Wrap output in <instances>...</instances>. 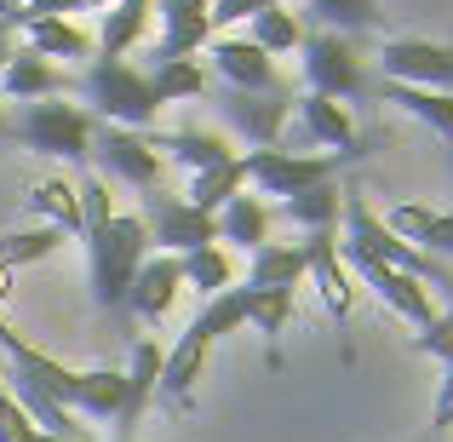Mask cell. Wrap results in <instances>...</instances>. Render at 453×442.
<instances>
[{
	"label": "cell",
	"instance_id": "1",
	"mask_svg": "<svg viewBox=\"0 0 453 442\" xmlns=\"http://www.w3.org/2000/svg\"><path fill=\"white\" fill-rule=\"evenodd\" d=\"M81 201V236H87V288L104 310H127L138 265L150 259V224L138 213H115V196L98 173L75 184Z\"/></svg>",
	"mask_w": 453,
	"mask_h": 442
},
{
	"label": "cell",
	"instance_id": "2",
	"mask_svg": "<svg viewBox=\"0 0 453 442\" xmlns=\"http://www.w3.org/2000/svg\"><path fill=\"white\" fill-rule=\"evenodd\" d=\"M235 328H247V310H242V293L235 288H224L219 299H207V310H201L196 322H189L184 333H178V345L161 356V397L173 402V408H184L189 397H196V385H201V374H207V356H212V345L224 339V333H235Z\"/></svg>",
	"mask_w": 453,
	"mask_h": 442
},
{
	"label": "cell",
	"instance_id": "3",
	"mask_svg": "<svg viewBox=\"0 0 453 442\" xmlns=\"http://www.w3.org/2000/svg\"><path fill=\"white\" fill-rule=\"evenodd\" d=\"M6 138L23 150H41V155H58V161L87 167L92 138H98V115L81 110V104H64V98H35V104H18Z\"/></svg>",
	"mask_w": 453,
	"mask_h": 442
},
{
	"label": "cell",
	"instance_id": "4",
	"mask_svg": "<svg viewBox=\"0 0 453 442\" xmlns=\"http://www.w3.org/2000/svg\"><path fill=\"white\" fill-rule=\"evenodd\" d=\"M87 110L110 127H133V133H150L155 115H161V98H155L150 75L133 69L127 58H92L87 64Z\"/></svg>",
	"mask_w": 453,
	"mask_h": 442
},
{
	"label": "cell",
	"instance_id": "5",
	"mask_svg": "<svg viewBox=\"0 0 453 442\" xmlns=\"http://www.w3.org/2000/svg\"><path fill=\"white\" fill-rule=\"evenodd\" d=\"M339 224H344V236H339V242L367 247L373 259H385L390 270H408V276H413V282H425V288H448V270L436 265L431 253H419V247H408V242H402V236L390 230V224L379 219V213L367 207L362 196H344V219H339Z\"/></svg>",
	"mask_w": 453,
	"mask_h": 442
},
{
	"label": "cell",
	"instance_id": "6",
	"mask_svg": "<svg viewBox=\"0 0 453 442\" xmlns=\"http://www.w3.org/2000/svg\"><path fill=\"white\" fill-rule=\"evenodd\" d=\"M299 64H304V81H310L316 98H339V104L367 98V69H362V58H356L350 35H333V29L304 35Z\"/></svg>",
	"mask_w": 453,
	"mask_h": 442
},
{
	"label": "cell",
	"instance_id": "7",
	"mask_svg": "<svg viewBox=\"0 0 453 442\" xmlns=\"http://www.w3.org/2000/svg\"><path fill=\"white\" fill-rule=\"evenodd\" d=\"M339 259H344V270H350L356 282H362V288H373L379 299H385L390 310H396L402 322H408V328H431L436 322V305H431V288H425V282H413L408 270H390L385 259H373L367 253V247H356V242H339Z\"/></svg>",
	"mask_w": 453,
	"mask_h": 442
},
{
	"label": "cell",
	"instance_id": "8",
	"mask_svg": "<svg viewBox=\"0 0 453 442\" xmlns=\"http://www.w3.org/2000/svg\"><path fill=\"white\" fill-rule=\"evenodd\" d=\"M333 173H339V155H310V150H281V144L242 155V178L247 184H258L265 196H281V201L310 190V184H327Z\"/></svg>",
	"mask_w": 453,
	"mask_h": 442
},
{
	"label": "cell",
	"instance_id": "9",
	"mask_svg": "<svg viewBox=\"0 0 453 442\" xmlns=\"http://www.w3.org/2000/svg\"><path fill=\"white\" fill-rule=\"evenodd\" d=\"M92 161L104 167L110 178H121V184H133V190H161V150H155V138L150 133H133V127H110V121H98V138H92Z\"/></svg>",
	"mask_w": 453,
	"mask_h": 442
},
{
	"label": "cell",
	"instance_id": "10",
	"mask_svg": "<svg viewBox=\"0 0 453 442\" xmlns=\"http://www.w3.org/2000/svg\"><path fill=\"white\" fill-rule=\"evenodd\" d=\"M144 224H150V247H161V253H196V247L219 242V213H201L184 196H166V190H150Z\"/></svg>",
	"mask_w": 453,
	"mask_h": 442
},
{
	"label": "cell",
	"instance_id": "11",
	"mask_svg": "<svg viewBox=\"0 0 453 442\" xmlns=\"http://www.w3.org/2000/svg\"><path fill=\"white\" fill-rule=\"evenodd\" d=\"M288 127H293V144H316V150H327V155H339V161H350V155H362V138H356V121H350V110H344L339 98H293V115H288ZM293 144H281V150H293Z\"/></svg>",
	"mask_w": 453,
	"mask_h": 442
},
{
	"label": "cell",
	"instance_id": "12",
	"mask_svg": "<svg viewBox=\"0 0 453 442\" xmlns=\"http://www.w3.org/2000/svg\"><path fill=\"white\" fill-rule=\"evenodd\" d=\"M379 75H385V81H402V87L453 92V46L419 41V35L385 41V46H379Z\"/></svg>",
	"mask_w": 453,
	"mask_h": 442
},
{
	"label": "cell",
	"instance_id": "13",
	"mask_svg": "<svg viewBox=\"0 0 453 442\" xmlns=\"http://www.w3.org/2000/svg\"><path fill=\"white\" fill-rule=\"evenodd\" d=\"M219 110H224V121H230L253 150H270V144H281V138H288L293 98H288V92H242V87H224L219 92Z\"/></svg>",
	"mask_w": 453,
	"mask_h": 442
},
{
	"label": "cell",
	"instance_id": "14",
	"mask_svg": "<svg viewBox=\"0 0 453 442\" xmlns=\"http://www.w3.org/2000/svg\"><path fill=\"white\" fill-rule=\"evenodd\" d=\"M207 58L219 69L224 87H242V92H288L276 75V58L258 52L253 41H235V35H212L207 41Z\"/></svg>",
	"mask_w": 453,
	"mask_h": 442
},
{
	"label": "cell",
	"instance_id": "15",
	"mask_svg": "<svg viewBox=\"0 0 453 442\" xmlns=\"http://www.w3.org/2000/svg\"><path fill=\"white\" fill-rule=\"evenodd\" d=\"M299 253H304V276H316V293L327 305V316L344 322L356 305V288H350V270L339 259V230H310L299 242Z\"/></svg>",
	"mask_w": 453,
	"mask_h": 442
},
{
	"label": "cell",
	"instance_id": "16",
	"mask_svg": "<svg viewBox=\"0 0 453 442\" xmlns=\"http://www.w3.org/2000/svg\"><path fill=\"white\" fill-rule=\"evenodd\" d=\"M155 12H161L166 35L144 58H196V52H207V41L219 35L212 29V0H155Z\"/></svg>",
	"mask_w": 453,
	"mask_h": 442
},
{
	"label": "cell",
	"instance_id": "17",
	"mask_svg": "<svg viewBox=\"0 0 453 442\" xmlns=\"http://www.w3.org/2000/svg\"><path fill=\"white\" fill-rule=\"evenodd\" d=\"M385 224L402 236L408 247H419V253L431 259H453V207H419V201H402V207L385 213Z\"/></svg>",
	"mask_w": 453,
	"mask_h": 442
},
{
	"label": "cell",
	"instance_id": "18",
	"mask_svg": "<svg viewBox=\"0 0 453 442\" xmlns=\"http://www.w3.org/2000/svg\"><path fill=\"white\" fill-rule=\"evenodd\" d=\"M69 81L58 75L52 58H41L35 46H12L6 69H0V92H6L12 104H35V98H58Z\"/></svg>",
	"mask_w": 453,
	"mask_h": 442
},
{
	"label": "cell",
	"instance_id": "19",
	"mask_svg": "<svg viewBox=\"0 0 453 442\" xmlns=\"http://www.w3.org/2000/svg\"><path fill=\"white\" fill-rule=\"evenodd\" d=\"M178 288H184V276H178V253H150L144 265H138V276H133L127 310H138L144 322H161L166 310H173Z\"/></svg>",
	"mask_w": 453,
	"mask_h": 442
},
{
	"label": "cell",
	"instance_id": "20",
	"mask_svg": "<svg viewBox=\"0 0 453 442\" xmlns=\"http://www.w3.org/2000/svg\"><path fill=\"white\" fill-rule=\"evenodd\" d=\"M219 247H242V253H258L270 247V207L258 196H230L219 207Z\"/></svg>",
	"mask_w": 453,
	"mask_h": 442
},
{
	"label": "cell",
	"instance_id": "21",
	"mask_svg": "<svg viewBox=\"0 0 453 442\" xmlns=\"http://www.w3.org/2000/svg\"><path fill=\"white\" fill-rule=\"evenodd\" d=\"M150 18H155V0H115V6H104V23H98V35H92L98 58H127L144 41Z\"/></svg>",
	"mask_w": 453,
	"mask_h": 442
},
{
	"label": "cell",
	"instance_id": "22",
	"mask_svg": "<svg viewBox=\"0 0 453 442\" xmlns=\"http://www.w3.org/2000/svg\"><path fill=\"white\" fill-rule=\"evenodd\" d=\"M161 345L155 339H138L133 345V368H127V402H121V414H115L110 425H121V431H133L138 420H144V408H150V397H155V385H161Z\"/></svg>",
	"mask_w": 453,
	"mask_h": 442
},
{
	"label": "cell",
	"instance_id": "23",
	"mask_svg": "<svg viewBox=\"0 0 453 442\" xmlns=\"http://www.w3.org/2000/svg\"><path fill=\"white\" fill-rule=\"evenodd\" d=\"M155 150H161V161L184 167V173H207V167H219V161L235 155L219 133H201V127H178V133L155 138Z\"/></svg>",
	"mask_w": 453,
	"mask_h": 442
},
{
	"label": "cell",
	"instance_id": "24",
	"mask_svg": "<svg viewBox=\"0 0 453 442\" xmlns=\"http://www.w3.org/2000/svg\"><path fill=\"white\" fill-rule=\"evenodd\" d=\"M385 104L408 110L413 121H425L436 138L453 144V92H431V87H402V81H385Z\"/></svg>",
	"mask_w": 453,
	"mask_h": 442
},
{
	"label": "cell",
	"instance_id": "25",
	"mask_svg": "<svg viewBox=\"0 0 453 442\" xmlns=\"http://www.w3.org/2000/svg\"><path fill=\"white\" fill-rule=\"evenodd\" d=\"M281 213H288L299 230H339V219H344V190L333 184H310V190H299V196H288L281 201Z\"/></svg>",
	"mask_w": 453,
	"mask_h": 442
},
{
	"label": "cell",
	"instance_id": "26",
	"mask_svg": "<svg viewBox=\"0 0 453 442\" xmlns=\"http://www.w3.org/2000/svg\"><path fill=\"white\" fill-rule=\"evenodd\" d=\"M178 276H184V288L219 299L224 288H235V265H230V247H196V253H178Z\"/></svg>",
	"mask_w": 453,
	"mask_h": 442
},
{
	"label": "cell",
	"instance_id": "27",
	"mask_svg": "<svg viewBox=\"0 0 453 442\" xmlns=\"http://www.w3.org/2000/svg\"><path fill=\"white\" fill-rule=\"evenodd\" d=\"M242 293V310H247V322H253L258 333H265L270 345L288 333V322H293V299H299V288H235Z\"/></svg>",
	"mask_w": 453,
	"mask_h": 442
},
{
	"label": "cell",
	"instance_id": "28",
	"mask_svg": "<svg viewBox=\"0 0 453 442\" xmlns=\"http://www.w3.org/2000/svg\"><path fill=\"white\" fill-rule=\"evenodd\" d=\"M23 35H29V46L41 58H98L92 35L75 29L69 18H29V23H23Z\"/></svg>",
	"mask_w": 453,
	"mask_h": 442
},
{
	"label": "cell",
	"instance_id": "29",
	"mask_svg": "<svg viewBox=\"0 0 453 442\" xmlns=\"http://www.w3.org/2000/svg\"><path fill=\"white\" fill-rule=\"evenodd\" d=\"M29 213L41 224H58V230L81 236V201H75V184L69 178H41V184H29Z\"/></svg>",
	"mask_w": 453,
	"mask_h": 442
},
{
	"label": "cell",
	"instance_id": "30",
	"mask_svg": "<svg viewBox=\"0 0 453 442\" xmlns=\"http://www.w3.org/2000/svg\"><path fill=\"white\" fill-rule=\"evenodd\" d=\"M150 87L161 104H178V98H201L207 92V69L196 64V58H150Z\"/></svg>",
	"mask_w": 453,
	"mask_h": 442
},
{
	"label": "cell",
	"instance_id": "31",
	"mask_svg": "<svg viewBox=\"0 0 453 442\" xmlns=\"http://www.w3.org/2000/svg\"><path fill=\"white\" fill-rule=\"evenodd\" d=\"M242 155H230V161H219V167H207V173H189V184H184V201L189 207H201V213H219L230 196H242Z\"/></svg>",
	"mask_w": 453,
	"mask_h": 442
},
{
	"label": "cell",
	"instance_id": "32",
	"mask_svg": "<svg viewBox=\"0 0 453 442\" xmlns=\"http://www.w3.org/2000/svg\"><path fill=\"white\" fill-rule=\"evenodd\" d=\"M64 242H69V230H58V224H29V230H12V236H0V270L41 265V259H52Z\"/></svg>",
	"mask_w": 453,
	"mask_h": 442
},
{
	"label": "cell",
	"instance_id": "33",
	"mask_svg": "<svg viewBox=\"0 0 453 442\" xmlns=\"http://www.w3.org/2000/svg\"><path fill=\"white\" fill-rule=\"evenodd\" d=\"M247 41H253L258 52H270V58H288V52L304 46V29H299V18H293L288 6H270V12H258V18H247Z\"/></svg>",
	"mask_w": 453,
	"mask_h": 442
},
{
	"label": "cell",
	"instance_id": "34",
	"mask_svg": "<svg viewBox=\"0 0 453 442\" xmlns=\"http://www.w3.org/2000/svg\"><path fill=\"white\" fill-rule=\"evenodd\" d=\"M304 282V253L299 247H258L253 253V270H247V288H299Z\"/></svg>",
	"mask_w": 453,
	"mask_h": 442
},
{
	"label": "cell",
	"instance_id": "35",
	"mask_svg": "<svg viewBox=\"0 0 453 442\" xmlns=\"http://www.w3.org/2000/svg\"><path fill=\"white\" fill-rule=\"evenodd\" d=\"M310 12L333 35H362L379 23V0H310Z\"/></svg>",
	"mask_w": 453,
	"mask_h": 442
},
{
	"label": "cell",
	"instance_id": "36",
	"mask_svg": "<svg viewBox=\"0 0 453 442\" xmlns=\"http://www.w3.org/2000/svg\"><path fill=\"white\" fill-rule=\"evenodd\" d=\"M0 442H64V437H46L41 425L18 408V397L6 391V356H0Z\"/></svg>",
	"mask_w": 453,
	"mask_h": 442
},
{
	"label": "cell",
	"instance_id": "37",
	"mask_svg": "<svg viewBox=\"0 0 453 442\" xmlns=\"http://www.w3.org/2000/svg\"><path fill=\"white\" fill-rule=\"evenodd\" d=\"M413 351H425V356H436V362H453V310H436V322L431 328L419 333V339H413Z\"/></svg>",
	"mask_w": 453,
	"mask_h": 442
},
{
	"label": "cell",
	"instance_id": "38",
	"mask_svg": "<svg viewBox=\"0 0 453 442\" xmlns=\"http://www.w3.org/2000/svg\"><path fill=\"white\" fill-rule=\"evenodd\" d=\"M270 6H288V0H212V29H230V23H247Z\"/></svg>",
	"mask_w": 453,
	"mask_h": 442
},
{
	"label": "cell",
	"instance_id": "39",
	"mask_svg": "<svg viewBox=\"0 0 453 442\" xmlns=\"http://www.w3.org/2000/svg\"><path fill=\"white\" fill-rule=\"evenodd\" d=\"M431 425H436V431H448V425H453V362L442 368V391H436V408H431Z\"/></svg>",
	"mask_w": 453,
	"mask_h": 442
},
{
	"label": "cell",
	"instance_id": "40",
	"mask_svg": "<svg viewBox=\"0 0 453 442\" xmlns=\"http://www.w3.org/2000/svg\"><path fill=\"white\" fill-rule=\"evenodd\" d=\"M81 6H115V0H69V12H81Z\"/></svg>",
	"mask_w": 453,
	"mask_h": 442
},
{
	"label": "cell",
	"instance_id": "41",
	"mask_svg": "<svg viewBox=\"0 0 453 442\" xmlns=\"http://www.w3.org/2000/svg\"><path fill=\"white\" fill-rule=\"evenodd\" d=\"M6 127H12V115H6V104H0V138H6Z\"/></svg>",
	"mask_w": 453,
	"mask_h": 442
},
{
	"label": "cell",
	"instance_id": "42",
	"mask_svg": "<svg viewBox=\"0 0 453 442\" xmlns=\"http://www.w3.org/2000/svg\"><path fill=\"white\" fill-rule=\"evenodd\" d=\"M6 58H12V41H0V69H6Z\"/></svg>",
	"mask_w": 453,
	"mask_h": 442
},
{
	"label": "cell",
	"instance_id": "43",
	"mask_svg": "<svg viewBox=\"0 0 453 442\" xmlns=\"http://www.w3.org/2000/svg\"><path fill=\"white\" fill-rule=\"evenodd\" d=\"M6 35H12V29H6V23H0V41H6Z\"/></svg>",
	"mask_w": 453,
	"mask_h": 442
},
{
	"label": "cell",
	"instance_id": "44",
	"mask_svg": "<svg viewBox=\"0 0 453 442\" xmlns=\"http://www.w3.org/2000/svg\"><path fill=\"white\" fill-rule=\"evenodd\" d=\"M448 161H453V144H448Z\"/></svg>",
	"mask_w": 453,
	"mask_h": 442
}]
</instances>
